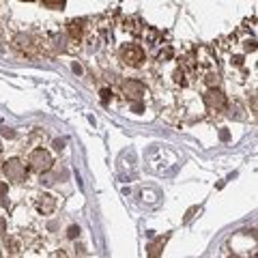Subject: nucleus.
<instances>
[{
    "label": "nucleus",
    "mask_w": 258,
    "mask_h": 258,
    "mask_svg": "<svg viewBox=\"0 0 258 258\" xmlns=\"http://www.w3.org/2000/svg\"><path fill=\"white\" fill-rule=\"evenodd\" d=\"M204 104H207L209 108H213V110H224L226 108V95L217 88V86H211V88L204 93Z\"/></svg>",
    "instance_id": "4"
},
{
    "label": "nucleus",
    "mask_w": 258,
    "mask_h": 258,
    "mask_svg": "<svg viewBox=\"0 0 258 258\" xmlns=\"http://www.w3.org/2000/svg\"><path fill=\"white\" fill-rule=\"evenodd\" d=\"M37 209H39L41 213H52L54 209H56V198L50 196V194H41V196L37 198Z\"/></svg>",
    "instance_id": "6"
},
{
    "label": "nucleus",
    "mask_w": 258,
    "mask_h": 258,
    "mask_svg": "<svg viewBox=\"0 0 258 258\" xmlns=\"http://www.w3.org/2000/svg\"><path fill=\"white\" fill-rule=\"evenodd\" d=\"M7 230V222H4V217H0V235Z\"/></svg>",
    "instance_id": "16"
},
{
    "label": "nucleus",
    "mask_w": 258,
    "mask_h": 258,
    "mask_svg": "<svg viewBox=\"0 0 258 258\" xmlns=\"http://www.w3.org/2000/svg\"><path fill=\"white\" fill-rule=\"evenodd\" d=\"M28 164H30V170H35V172H47L52 168V155L47 153V150H43V149H37V150H32L30 153V157H28Z\"/></svg>",
    "instance_id": "1"
},
{
    "label": "nucleus",
    "mask_w": 258,
    "mask_h": 258,
    "mask_svg": "<svg viewBox=\"0 0 258 258\" xmlns=\"http://www.w3.org/2000/svg\"><path fill=\"white\" fill-rule=\"evenodd\" d=\"M123 93L127 95V99L138 101L144 97V84L138 82V80H127V82L123 84Z\"/></svg>",
    "instance_id": "5"
},
{
    "label": "nucleus",
    "mask_w": 258,
    "mask_h": 258,
    "mask_svg": "<svg viewBox=\"0 0 258 258\" xmlns=\"http://www.w3.org/2000/svg\"><path fill=\"white\" fill-rule=\"evenodd\" d=\"M2 136H4V138H13V136H15V131H11V129H4Z\"/></svg>",
    "instance_id": "17"
},
{
    "label": "nucleus",
    "mask_w": 258,
    "mask_h": 258,
    "mask_svg": "<svg viewBox=\"0 0 258 258\" xmlns=\"http://www.w3.org/2000/svg\"><path fill=\"white\" fill-rule=\"evenodd\" d=\"M43 4H45L47 9H63L64 7V2H67V0H41Z\"/></svg>",
    "instance_id": "8"
},
{
    "label": "nucleus",
    "mask_w": 258,
    "mask_h": 258,
    "mask_svg": "<svg viewBox=\"0 0 258 258\" xmlns=\"http://www.w3.org/2000/svg\"><path fill=\"white\" fill-rule=\"evenodd\" d=\"M7 190H9V187H7V183H0V198H2L4 194H7Z\"/></svg>",
    "instance_id": "15"
},
{
    "label": "nucleus",
    "mask_w": 258,
    "mask_h": 258,
    "mask_svg": "<svg viewBox=\"0 0 258 258\" xmlns=\"http://www.w3.org/2000/svg\"><path fill=\"white\" fill-rule=\"evenodd\" d=\"M63 144H64V140H56V142H54V147L61 150V149H63Z\"/></svg>",
    "instance_id": "19"
},
{
    "label": "nucleus",
    "mask_w": 258,
    "mask_h": 258,
    "mask_svg": "<svg viewBox=\"0 0 258 258\" xmlns=\"http://www.w3.org/2000/svg\"><path fill=\"white\" fill-rule=\"evenodd\" d=\"M245 50H247V52H254V50H256V41H247V43H245Z\"/></svg>",
    "instance_id": "13"
},
{
    "label": "nucleus",
    "mask_w": 258,
    "mask_h": 258,
    "mask_svg": "<svg viewBox=\"0 0 258 258\" xmlns=\"http://www.w3.org/2000/svg\"><path fill=\"white\" fill-rule=\"evenodd\" d=\"M26 2H32V0H26Z\"/></svg>",
    "instance_id": "20"
},
{
    "label": "nucleus",
    "mask_w": 258,
    "mask_h": 258,
    "mask_svg": "<svg viewBox=\"0 0 258 258\" xmlns=\"http://www.w3.org/2000/svg\"><path fill=\"white\" fill-rule=\"evenodd\" d=\"M82 32H84V26H82V22H78V20L69 22V35H71L73 39H80V37H82Z\"/></svg>",
    "instance_id": "7"
},
{
    "label": "nucleus",
    "mask_w": 258,
    "mask_h": 258,
    "mask_svg": "<svg viewBox=\"0 0 258 258\" xmlns=\"http://www.w3.org/2000/svg\"><path fill=\"white\" fill-rule=\"evenodd\" d=\"M207 82H209V86H217L219 78H217V75H209V80H207Z\"/></svg>",
    "instance_id": "12"
},
{
    "label": "nucleus",
    "mask_w": 258,
    "mask_h": 258,
    "mask_svg": "<svg viewBox=\"0 0 258 258\" xmlns=\"http://www.w3.org/2000/svg\"><path fill=\"white\" fill-rule=\"evenodd\" d=\"M78 235H80V228L78 226H71V228H69V239H75Z\"/></svg>",
    "instance_id": "11"
},
{
    "label": "nucleus",
    "mask_w": 258,
    "mask_h": 258,
    "mask_svg": "<svg viewBox=\"0 0 258 258\" xmlns=\"http://www.w3.org/2000/svg\"><path fill=\"white\" fill-rule=\"evenodd\" d=\"M174 80H176L179 84H185V78H183V71H176V73H174Z\"/></svg>",
    "instance_id": "14"
},
{
    "label": "nucleus",
    "mask_w": 258,
    "mask_h": 258,
    "mask_svg": "<svg viewBox=\"0 0 258 258\" xmlns=\"http://www.w3.org/2000/svg\"><path fill=\"white\" fill-rule=\"evenodd\" d=\"M250 108H252V110H254V112H258V93H256V95L250 99Z\"/></svg>",
    "instance_id": "10"
},
{
    "label": "nucleus",
    "mask_w": 258,
    "mask_h": 258,
    "mask_svg": "<svg viewBox=\"0 0 258 258\" xmlns=\"http://www.w3.org/2000/svg\"><path fill=\"white\" fill-rule=\"evenodd\" d=\"M2 170H4V176H7L9 181H22L26 176V168L20 159H7L2 166Z\"/></svg>",
    "instance_id": "2"
},
{
    "label": "nucleus",
    "mask_w": 258,
    "mask_h": 258,
    "mask_svg": "<svg viewBox=\"0 0 258 258\" xmlns=\"http://www.w3.org/2000/svg\"><path fill=\"white\" fill-rule=\"evenodd\" d=\"M164 243H166V239H159L155 245H150V256H157L159 254V247L164 245Z\"/></svg>",
    "instance_id": "9"
},
{
    "label": "nucleus",
    "mask_w": 258,
    "mask_h": 258,
    "mask_svg": "<svg viewBox=\"0 0 258 258\" xmlns=\"http://www.w3.org/2000/svg\"><path fill=\"white\" fill-rule=\"evenodd\" d=\"M101 99H104V101L110 99V90H101Z\"/></svg>",
    "instance_id": "18"
},
{
    "label": "nucleus",
    "mask_w": 258,
    "mask_h": 258,
    "mask_svg": "<svg viewBox=\"0 0 258 258\" xmlns=\"http://www.w3.org/2000/svg\"><path fill=\"white\" fill-rule=\"evenodd\" d=\"M121 58L129 67H138V64L144 61V52H142V47H138V45H125L121 50Z\"/></svg>",
    "instance_id": "3"
}]
</instances>
